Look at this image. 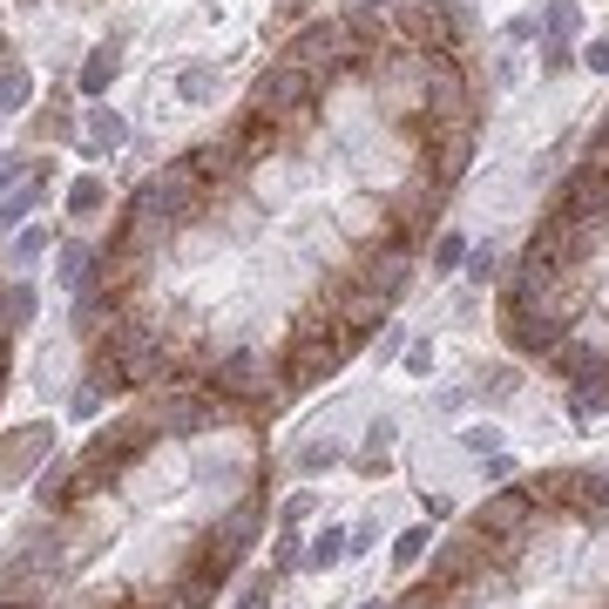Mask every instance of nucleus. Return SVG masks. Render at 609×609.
<instances>
[{
	"instance_id": "1",
	"label": "nucleus",
	"mask_w": 609,
	"mask_h": 609,
	"mask_svg": "<svg viewBox=\"0 0 609 609\" xmlns=\"http://www.w3.org/2000/svg\"><path fill=\"white\" fill-rule=\"evenodd\" d=\"M359 346L346 339V325L339 318H318V312H305L298 325H292V353H285V379L292 386H318V379H332V372H339L346 359H353Z\"/></svg>"
},
{
	"instance_id": "2",
	"label": "nucleus",
	"mask_w": 609,
	"mask_h": 609,
	"mask_svg": "<svg viewBox=\"0 0 609 609\" xmlns=\"http://www.w3.org/2000/svg\"><path fill=\"white\" fill-rule=\"evenodd\" d=\"M251 108H258V116H271L279 129L305 136L318 123V75L312 69H292V62H271L258 75V88H251Z\"/></svg>"
},
{
	"instance_id": "3",
	"label": "nucleus",
	"mask_w": 609,
	"mask_h": 609,
	"mask_svg": "<svg viewBox=\"0 0 609 609\" xmlns=\"http://www.w3.org/2000/svg\"><path fill=\"white\" fill-rule=\"evenodd\" d=\"M542 217L548 224H609V162H576Z\"/></svg>"
},
{
	"instance_id": "4",
	"label": "nucleus",
	"mask_w": 609,
	"mask_h": 609,
	"mask_svg": "<svg viewBox=\"0 0 609 609\" xmlns=\"http://www.w3.org/2000/svg\"><path fill=\"white\" fill-rule=\"evenodd\" d=\"M535 515H542V494L522 481V487L487 494V502L468 515V535H481V542H528V522Z\"/></svg>"
},
{
	"instance_id": "5",
	"label": "nucleus",
	"mask_w": 609,
	"mask_h": 609,
	"mask_svg": "<svg viewBox=\"0 0 609 609\" xmlns=\"http://www.w3.org/2000/svg\"><path fill=\"white\" fill-rule=\"evenodd\" d=\"M353 41V28L339 21V14H325V21H305L292 41H285V62L292 69H312L318 75V88H325V75H332V62H339V48Z\"/></svg>"
},
{
	"instance_id": "6",
	"label": "nucleus",
	"mask_w": 609,
	"mask_h": 609,
	"mask_svg": "<svg viewBox=\"0 0 609 609\" xmlns=\"http://www.w3.org/2000/svg\"><path fill=\"white\" fill-rule=\"evenodd\" d=\"M210 393H217V400H264V393H271V359H264L258 346L224 353V359L210 366Z\"/></svg>"
},
{
	"instance_id": "7",
	"label": "nucleus",
	"mask_w": 609,
	"mask_h": 609,
	"mask_svg": "<svg viewBox=\"0 0 609 609\" xmlns=\"http://www.w3.org/2000/svg\"><path fill=\"white\" fill-rule=\"evenodd\" d=\"M339 231H346L359 251H372V244L393 238V210H386V197H379V190H353V197L339 203Z\"/></svg>"
},
{
	"instance_id": "8",
	"label": "nucleus",
	"mask_w": 609,
	"mask_h": 609,
	"mask_svg": "<svg viewBox=\"0 0 609 609\" xmlns=\"http://www.w3.org/2000/svg\"><path fill=\"white\" fill-rule=\"evenodd\" d=\"M258 522H264V508L258 502H238L224 522H217L210 528V556H224L231 569H238V556H244V548H251V535H258Z\"/></svg>"
},
{
	"instance_id": "9",
	"label": "nucleus",
	"mask_w": 609,
	"mask_h": 609,
	"mask_svg": "<svg viewBox=\"0 0 609 609\" xmlns=\"http://www.w3.org/2000/svg\"><path fill=\"white\" fill-rule=\"evenodd\" d=\"M48 448H54V427H48V420L21 427V433L8 440V448H0V481H21V474H28V468L48 454Z\"/></svg>"
},
{
	"instance_id": "10",
	"label": "nucleus",
	"mask_w": 609,
	"mask_h": 609,
	"mask_svg": "<svg viewBox=\"0 0 609 609\" xmlns=\"http://www.w3.org/2000/svg\"><path fill=\"white\" fill-rule=\"evenodd\" d=\"M54 264H62V271H54V279H62L69 292H82V285L95 279V264H102V251H88V244H62V251H54Z\"/></svg>"
},
{
	"instance_id": "11",
	"label": "nucleus",
	"mask_w": 609,
	"mask_h": 609,
	"mask_svg": "<svg viewBox=\"0 0 609 609\" xmlns=\"http://www.w3.org/2000/svg\"><path fill=\"white\" fill-rule=\"evenodd\" d=\"M569 413H576V420H596V413H609V366H602V372H589V379H576Z\"/></svg>"
},
{
	"instance_id": "12",
	"label": "nucleus",
	"mask_w": 609,
	"mask_h": 609,
	"mask_svg": "<svg viewBox=\"0 0 609 609\" xmlns=\"http://www.w3.org/2000/svg\"><path fill=\"white\" fill-rule=\"evenodd\" d=\"M41 190H48V177H41V170H28V183H21V190H8V197H0V231H14L21 217L41 203Z\"/></svg>"
},
{
	"instance_id": "13",
	"label": "nucleus",
	"mask_w": 609,
	"mask_h": 609,
	"mask_svg": "<svg viewBox=\"0 0 609 609\" xmlns=\"http://www.w3.org/2000/svg\"><path fill=\"white\" fill-rule=\"evenodd\" d=\"M116 69H123V54H116V48H95L88 62H82V95H108Z\"/></svg>"
},
{
	"instance_id": "14",
	"label": "nucleus",
	"mask_w": 609,
	"mask_h": 609,
	"mask_svg": "<svg viewBox=\"0 0 609 609\" xmlns=\"http://www.w3.org/2000/svg\"><path fill=\"white\" fill-rule=\"evenodd\" d=\"M427 251H433V279H448V271H461V264H468V238H461V231H433V244H427Z\"/></svg>"
},
{
	"instance_id": "15",
	"label": "nucleus",
	"mask_w": 609,
	"mask_h": 609,
	"mask_svg": "<svg viewBox=\"0 0 609 609\" xmlns=\"http://www.w3.org/2000/svg\"><path fill=\"white\" fill-rule=\"evenodd\" d=\"M102 203H108V183H102V177H75V183H69V210H75V217H95Z\"/></svg>"
},
{
	"instance_id": "16",
	"label": "nucleus",
	"mask_w": 609,
	"mask_h": 609,
	"mask_svg": "<svg viewBox=\"0 0 609 609\" xmlns=\"http://www.w3.org/2000/svg\"><path fill=\"white\" fill-rule=\"evenodd\" d=\"M123 136H129V123L116 116V108H95V116H88V143H95V149H116Z\"/></svg>"
},
{
	"instance_id": "17",
	"label": "nucleus",
	"mask_w": 609,
	"mask_h": 609,
	"mask_svg": "<svg viewBox=\"0 0 609 609\" xmlns=\"http://www.w3.org/2000/svg\"><path fill=\"white\" fill-rule=\"evenodd\" d=\"M339 556H346V535L325 528V535H312V548H305V569H332Z\"/></svg>"
},
{
	"instance_id": "18",
	"label": "nucleus",
	"mask_w": 609,
	"mask_h": 609,
	"mask_svg": "<svg viewBox=\"0 0 609 609\" xmlns=\"http://www.w3.org/2000/svg\"><path fill=\"white\" fill-rule=\"evenodd\" d=\"M576 28H582L576 0H548V41H576Z\"/></svg>"
},
{
	"instance_id": "19",
	"label": "nucleus",
	"mask_w": 609,
	"mask_h": 609,
	"mask_svg": "<svg viewBox=\"0 0 609 609\" xmlns=\"http://www.w3.org/2000/svg\"><path fill=\"white\" fill-rule=\"evenodd\" d=\"M468 279L494 285V279H502V251H494V244H468Z\"/></svg>"
},
{
	"instance_id": "20",
	"label": "nucleus",
	"mask_w": 609,
	"mask_h": 609,
	"mask_svg": "<svg viewBox=\"0 0 609 609\" xmlns=\"http://www.w3.org/2000/svg\"><path fill=\"white\" fill-rule=\"evenodd\" d=\"M271 596H279V569H258L238 596V609H271Z\"/></svg>"
},
{
	"instance_id": "21",
	"label": "nucleus",
	"mask_w": 609,
	"mask_h": 609,
	"mask_svg": "<svg viewBox=\"0 0 609 609\" xmlns=\"http://www.w3.org/2000/svg\"><path fill=\"white\" fill-rule=\"evenodd\" d=\"M177 95H183V102H210V95H217V69H183V75H177Z\"/></svg>"
},
{
	"instance_id": "22",
	"label": "nucleus",
	"mask_w": 609,
	"mask_h": 609,
	"mask_svg": "<svg viewBox=\"0 0 609 609\" xmlns=\"http://www.w3.org/2000/svg\"><path fill=\"white\" fill-rule=\"evenodd\" d=\"M427 542H433V528H407V535L393 542V563H400V569H413V563L427 556Z\"/></svg>"
},
{
	"instance_id": "23",
	"label": "nucleus",
	"mask_w": 609,
	"mask_h": 609,
	"mask_svg": "<svg viewBox=\"0 0 609 609\" xmlns=\"http://www.w3.org/2000/svg\"><path fill=\"white\" fill-rule=\"evenodd\" d=\"M576 69V41H542V75H569Z\"/></svg>"
},
{
	"instance_id": "24",
	"label": "nucleus",
	"mask_w": 609,
	"mask_h": 609,
	"mask_svg": "<svg viewBox=\"0 0 609 609\" xmlns=\"http://www.w3.org/2000/svg\"><path fill=\"white\" fill-rule=\"evenodd\" d=\"M0 312H8V325H28L34 318V292L28 285H8V292H0Z\"/></svg>"
},
{
	"instance_id": "25",
	"label": "nucleus",
	"mask_w": 609,
	"mask_h": 609,
	"mask_svg": "<svg viewBox=\"0 0 609 609\" xmlns=\"http://www.w3.org/2000/svg\"><path fill=\"white\" fill-rule=\"evenodd\" d=\"M48 244H54V231H48V224H34V231H21V238H14V264H34V258H41Z\"/></svg>"
},
{
	"instance_id": "26",
	"label": "nucleus",
	"mask_w": 609,
	"mask_h": 609,
	"mask_svg": "<svg viewBox=\"0 0 609 609\" xmlns=\"http://www.w3.org/2000/svg\"><path fill=\"white\" fill-rule=\"evenodd\" d=\"M576 62H582L589 75H609V34H596V41H582V48H576Z\"/></svg>"
},
{
	"instance_id": "27",
	"label": "nucleus",
	"mask_w": 609,
	"mask_h": 609,
	"mask_svg": "<svg viewBox=\"0 0 609 609\" xmlns=\"http://www.w3.org/2000/svg\"><path fill=\"white\" fill-rule=\"evenodd\" d=\"M21 183H28V162H21V156H0V197L21 190Z\"/></svg>"
},
{
	"instance_id": "28",
	"label": "nucleus",
	"mask_w": 609,
	"mask_h": 609,
	"mask_svg": "<svg viewBox=\"0 0 609 609\" xmlns=\"http://www.w3.org/2000/svg\"><path fill=\"white\" fill-rule=\"evenodd\" d=\"M14 102H28V75L21 69H8V82H0V108H14Z\"/></svg>"
},
{
	"instance_id": "29",
	"label": "nucleus",
	"mask_w": 609,
	"mask_h": 609,
	"mask_svg": "<svg viewBox=\"0 0 609 609\" xmlns=\"http://www.w3.org/2000/svg\"><path fill=\"white\" fill-rule=\"evenodd\" d=\"M407 372H433V346H427V339L407 346Z\"/></svg>"
},
{
	"instance_id": "30",
	"label": "nucleus",
	"mask_w": 609,
	"mask_h": 609,
	"mask_svg": "<svg viewBox=\"0 0 609 609\" xmlns=\"http://www.w3.org/2000/svg\"><path fill=\"white\" fill-rule=\"evenodd\" d=\"M487 481H515V461L508 454H487Z\"/></svg>"
},
{
	"instance_id": "31",
	"label": "nucleus",
	"mask_w": 609,
	"mask_h": 609,
	"mask_svg": "<svg viewBox=\"0 0 609 609\" xmlns=\"http://www.w3.org/2000/svg\"><path fill=\"white\" fill-rule=\"evenodd\" d=\"M95 407H102V386H82V393H75V413H82V420H88V413H95Z\"/></svg>"
},
{
	"instance_id": "32",
	"label": "nucleus",
	"mask_w": 609,
	"mask_h": 609,
	"mask_svg": "<svg viewBox=\"0 0 609 609\" xmlns=\"http://www.w3.org/2000/svg\"><path fill=\"white\" fill-rule=\"evenodd\" d=\"M312 8H318V0H279V14H285V21H298V14H312Z\"/></svg>"
},
{
	"instance_id": "33",
	"label": "nucleus",
	"mask_w": 609,
	"mask_h": 609,
	"mask_svg": "<svg viewBox=\"0 0 609 609\" xmlns=\"http://www.w3.org/2000/svg\"><path fill=\"white\" fill-rule=\"evenodd\" d=\"M366 609H393V602H386V596H379V602H366Z\"/></svg>"
},
{
	"instance_id": "34",
	"label": "nucleus",
	"mask_w": 609,
	"mask_h": 609,
	"mask_svg": "<svg viewBox=\"0 0 609 609\" xmlns=\"http://www.w3.org/2000/svg\"><path fill=\"white\" fill-rule=\"evenodd\" d=\"M8 609H34V602H8Z\"/></svg>"
}]
</instances>
